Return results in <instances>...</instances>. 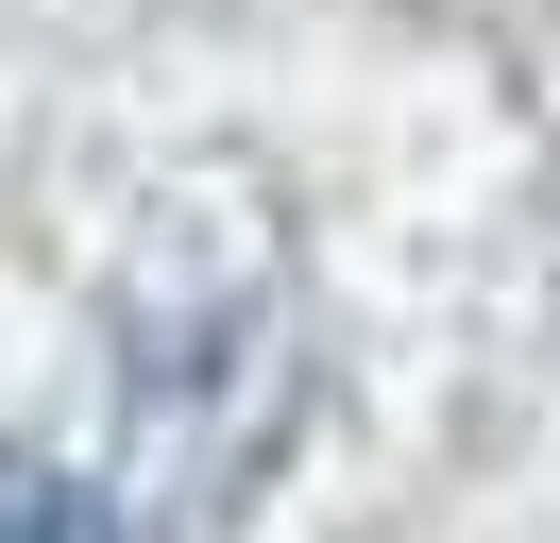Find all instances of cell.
Here are the masks:
<instances>
[{"label":"cell","instance_id":"obj_1","mask_svg":"<svg viewBox=\"0 0 560 543\" xmlns=\"http://www.w3.org/2000/svg\"><path fill=\"white\" fill-rule=\"evenodd\" d=\"M0 543H137V527H119V493H103V475L35 459V441H0Z\"/></svg>","mask_w":560,"mask_h":543}]
</instances>
